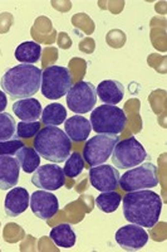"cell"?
<instances>
[{"label": "cell", "mask_w": 167, "mask_h": 252, "mask_svg": "<svg viewBox=\"0 0 167 252\" xmlns=\"http://www.w3.org/2000/svg\"><path fill=\"white\" fill-rule=\"evenodd\" d=\"M92 130L102 135H119L125 131L128 119L126 112L117 106L103 105L91 112Z\"/></svg>", "instance_id": "4"}, {"label": "cell", "mask_w": 167, "mask_h": 252, "mask_svg": "<svg viewBox=\"0 0 167 252\" xmlns=\"http://www.w3.org/2000/svg\"><path fill=\"white\" fill-rule=\"evenodd\" d=\"M111 157L117 169H131L146 160L147 152L135 136H130L116 144Z\"/></svg>", "instance_id": "7"}, {"label": "cell", "mask_w": 167, "mask_h": 252, "mask_svg": "<svg viewBox=\"0 0 167 252\" xmlns=\"http://www.w3.org/2000/svg\"><path fill=\"white\" fill-rule=\"evenodd\" d=\"M119 172L114 166L101 164L89 169V182L101 193L116 190L119 187Z\"/></svg>", "instance_id": "11"}, {"label": "cell", "mask_w": 167, "mask_h": 252, "mask_svg": "<svg viewBox=\"0 0 167 252\" xmlns=\"http://www.w3.org/2000/svg\"><path fill=\"white\" fill-rule=\"evenodd\" d=\"M40 123L39 121H31V123H26L20 121L17 125V131L15 136L18 139H31L39 132Z\"/></svg>", "instance_id": "27"}, {"label": "cell", "mask_w": 167, "mask_h": 252, "mask_svg": "<svg viewBox=\"0 0 167 252\" xmlns=\"http://www.w3.org/2000/svg\"><path fill=\"white\" fill-rule=\"evenodd\" d=\"M42 53L43 56L40 57V60H42V64L44 68H47V67H49L51 64H53L58 58V49L54 48V47H48V48H46L44 51H42Z\"/></svg>", "instance_id": "34"}, {"label": "cell", "mask_w": 167, "mask_h": 252, "mask_svg": "<svg viewBox=\"0 0 167 252\" xmlns=\"http://www.w3.org/2000/svg\"><path fill=\"white\" fill-rule=\"evenodd\" d=\"M123 216L133 224L152 228L157 224L162 211V199L150 189L127 192L122 198Z\"/></svg>", "instance_id": "1"}, {"label": "cell", "mask_w": 167, "mask_h": 252, "mask_svg": "<svg viewBox=\"0 0 167 252\" xmlns=\"http://www.w3.org/2000/svg\"><path fill=\"white\" fill-rule=\"evenodd\" d=\"M42 124L47 126L60 125L67 119V110L62 103L54 102L46 106L42 111Z\"/></svg>", "instance_id": "23"}, {"label": "cell", "mask_w": 167, "mask_h": 252, "mask_svg": "<svg viewBox=\"0 0 167 252\" xmlns=\"http://www.w3.org/2000/svg\"><path fill=\"white\" fill-rule=\"evenodd\" d=\"M29 193L22 187H15L9 190L4 201V209L8 217H18L24 213L29 207Z\"/></svg>", "instance_id": "14"}, {"label": "cell", "mask_w": 167, "mask_h": 252, "mask_svg": "<svg viewBox=\"0 0 167 252\" xmlns=\"http://www.w3.org/2000/svg\"><path fill=\"white\" fill-rule=\"evenodd\" d=\"M76 204H77V201L73 202V203L68 204L64 209L65 218H68L71 222H73V217H77V220H78V222L82 220L83 217H84V211L81 212V209H83L82 204H81V207H76Z\"/></svg>", "instance_id": "33"}, {"label": "cell", "mask_w": 167, "mask_h": 252, "mask_svg": "<svg viewBox=\"0 0 167 252\" xmlns=\"http://www.w3.org/2000/svg\"><path fill=\"white\" fill-rule=\"evenodd\" d=\"M68 69L71 76H73L72 81L76 83L80 82L84 77L85 71H87V62L82 58H73V60L69 61Z\"/></svg>", "instance_id": "29"}, {"label": "cell", "mask_w": 167, "mask_h": 252, "mask_svg": "<svg viewBox=\"0 0 167 252\" xmlns=\"http://www.w3.org/2000/svg\"><path fill=\"white\" fill-rule=\"evenodd\" d=\"M42 57V47L37 42H23L15 49V60L22 64H34Z\"/></svg>", "instance_id": "21"}, {"label": "cell", "mask_w": 167, "mask_h": 252, "mask_svg": "<svg viewBox=\"0 0 167 252\" xmlns=\"http://www.w3.org/2000/svg\"><path fill=\"white\" fill-rule=\"evenodd\" d=\"M73 86L72 76L67 67L49 66L42 72V94L48 100H59Z\"/></svg>", "instance_id": "5"}, {"label": "cell", "mask_w": 167, "mask_h": 252, "mask_svg": "<svg viewBox=\"0 0 167 252\" xmlns=\"http://www.w3.org/2000/svg\"><path fill=\"white\" fill-rule=\"evenodd\" d=\"M126 34L125 32L119 31V29H112L106 35V42L112 48H122L126 43Z\"/></svg>", "instance_id": "31"}, {"label": "cell", "mask_w": 167, "mask_h": 252, "mask_svg": "<svg viewBox=\"0 0 167 252\" xmlns=\"http://www.w3.org/2000/svg\"><path fill=\"white\" fill-rule=\"evenodd\" d=\"M15 157L24 173H28V174L34 173L40 166V155L33 148L23 146L22 149L18 150Z\"/></svg>", "instance_id": "22"}, {"label": "cell", "mask_w": 167, "mask_h": 252, "mask_svg": "<svg viewBox=\"0 0 167 252\" xmlns=\"http://www.w3.org/2000/svg\"><path fill=\"white\" fill-rule=\"evenodd\" d=\"M17 131L15 119L8 112H0V141H6L13 139Z\"/></svg>", "instance_id": "26"}, {"label": "cell", "mask_w": 167, "mask_h": 252, "mask_svg": "<svg viewBox=\"0 0 167 252\" xmlns=\"http://www.w3.org/2000/svg\"><path fill=\"white\" fill-rule=\"evenodd\" d=\"M91 131V123L84 116L76 115L64 121V132L71 139V141L74 143H82L87 140Z\"/></svg>", "instance_id": "16"}, {"label": "cell", "mask_w": 167, "mask_h": 252, "mask_svg": "<svg viewBox=\"0 0 167 252\" xmlns=\"http://www.w3.org/2000/svg\"><path fill=\"white\" fill-rule=\"evenodd\" d=\"M58 44L62 49H68L72 47V39L67 33L64 32H60L59 34H58V39H57Z\"/></svg>", "instance_id": "37"}, {"label": "cell", "mask_w": 167, "mask_h": 252, "mask_svg": "<svg viewBox=\"0 0 167 252\" xmlns=\"http://www.w3.org/2000/svg\"><path fill=\"white\" fill-rule=\"evenodd\" d=\"M20 165L17 158L0 155V189L8 190L17 187L19 182Z\"/></svg>", "instance_id": "15"}, {"label": "cell", "mask_w": 167, "mask_h": 252, "mask_svg": "<svg viewBox=\"0 0 167 252\" xmlns=\"http://www.w3.org/2000/svg\"><path fill=\"white\" fill-rule=\"evenodd\" d=\"M31 183L43 190H58L65 184V175L57 164H46L39 166L31 177Z\"/></svg>", "instance_id": "10"}, {"label": "cell", "mask_w": 167, "mask_h": 252, "mask_svg": "<svg viewBox=\"0 0 167 252\" xmlns=\"http://www.w3.org/2000/svg\"><path fill=\"white\" fill-rule=\"evenodd\" d=\"M85 168V161L83 159L82 155L80 153H73L68 157V159L65 160V165L63 168L65 177H68L69 179H74V178L80 177L81 173Z\"/></svg>", "instance_id": "25"}, {"label": "cell", "mask_w": 167, "mask_h": 252, "mask_svg": "<svg viewBox=\"0 0 167 252\" xmlns=\"http://www.w3.org/2000/svg\"><path fill=\"white\" fill-rule=\"evenodd\" d=\"M49 238L53 241L58 247L71 249L76 245V233L69 223H59L51 229Z\"/></svg>", "instance_id": "20"}, {"label": "cell", "mask_w": 167, "mask_h": 252, "mask_svg": "<svg viewBox=\"0 0 167 252\" xmlns=\"http://www.w3.org/2000/svg\"><path fill=\"white\" fill-rule=\"evenodd\" d=\"M118 141L119 138L117 135L97 134L84 144L83 159L89 166L101 165L110 159Z\"/></svg>", "instance_id": "8"}, {"label": "cell", "mask_w": 167, "mask_h": 252, "mask_svg": "<svg viewBox=\"0 0 167 252\" xmlns=\"http://www.w3.org/2000/svg\"><path fill=\"white\" fill-rule=\"evenodd\" d=\"M78 48H80L81 52H84V53L89 55V53H93L94 49H96V42H94L93 38L87 37L81 42Z\"/></svg>", "instance_id": "36"}, {"label": "cell", "mask_w": 167, "mask_h": 252, "mask_svg": "<svg viewBox=\"0 0 167 252\" xmlns=\"http://www.w3.org/2000/svg\"><path fill=\"white\" fill-rule=\"evenodd\" d=\"M97 97L101 98L106 105H117L122 101L125 96V86L119 81L116 80H105L99 82L96 89Z\"/></svg>", "instance_id": "17"}, {"label": "cell", "mask_w": 167, "mask_h": 252, "mask_svg": "<svg viewBox=\"0 0 167 252\" xmlns=\"http://www.w3.org/2000/svg\"><path fill=\"white\" fill-rule=\"evenodd\" d=\"M42 111L43 109L40 102L37 98L33 97L22 98L13 105V112L15 114V116H18L20 120L26 121V123L38 121Z\"/></svg>", "instance_id": "18"}, {"label": "cell", "mask_w": 167, "mask_h": 252, "mask_svg": "<svg viewBox=\"0 0 167 252\" xmlns=\"http://www.w3.org/2000/svg\"><path fill=\"white\" fill-rule=\"evenodd\" d=\"M30 209L35 217L43 220H49L59 212L58 198L49 190H35L30 197Z\"/></svg>", "instance_id": "12"}, {"label": "cell", "mask_w": 167, "mask_h": 252, "mask_svg": "<svg viewBox=\"0 0 167 252\" xmlns=\"http://www.w3.org/2000/svg\"><path fill=\"white\" fill-rule=\"evenodd\" d=\"M40 68L33 64H19L5 72L0 86L12 100H22L34 96L42 85Z\"/></svg>", "instance_id": "2"}, {"label": "cell", "mask_w": 167, "mask_h": 252, "mask_svg": "<svg viewBox=\"0 0 167 252\" xmlns=\"http://www.w3.org/2000/svg\"><path fill=\"white\" fill-rule=\"evenodd\" d=\"M8 106V97L4 91H0V112H3Z\"/></svg>", "instance_id": "38"}, {"label": "cell", "mask_w": 167, "mask_h": 252, "mask_svg": "<svg viewBox=\"0 0 167 252\" xmlns=\"http://www.w3.org/2000/svg\"><path fill=\"white\" fill-rule=\"evenodd\" d=\"M31 37L34 38L37 42L44 44H52L56 40L57 32L53 29L52 22L46 17L37 18L34 22V26L31 27Z\"/></svg>", "instance_id": "19"}, {"label": "cell", "mask_w": 167, "mask_h": 252, "mask_svg": "<svg viewBox=\"0 0 167 252\" xmlns=\"http://www.w3.org/2000/svg\"><path fill=\"white\" fill-rule=\"evenodd\" d=\"M24 146V143L20 139H10L6 141H0V155H12L17 154L18 150H20Z\"/></svg>", "instance_id": "32"}, {"label": "cell", "mask_w": 167, "mask_h": 252, "mask_svg": "<svg viewBox=\"0 0 167 252\" xmlns=\"http://www.w3.org/2000/svg\"><path fill=\"white\" fill-rule=\"evenodd\" d=\"M121 194L114 190L111 192H103L96 198V204L102 212L105 213H113L121 204Z\"/></svg>", "instance_id": "24"}, {"label": "cell", "mask_w": 167, "mask_h": 252, "mask_svg": "<svg viewBox=\"0 0 167 252\" xmlns=\"http://www.w3.org/2000/svg\"><path fill=\"white\" fill-rule=\"evenodd\" d=\"M159 184V172L157 166L148 163L131 168L130 170L119 177V186L125 192H135L141 189H151Z\"/></svg>", "instance_id": "6"}, {"label": "cell", "mask_w": 167, "mask_h": 252, "mask_svg": "<svg viewBox=\"0 0 167 252\" xmlns=\"http://www.w3.org/2000/svg\"><path fill=\"white\" fill-rule=\"evenodd\" d=\"M72 24H73L76 28L83 31L87 35H91L94 32V22L88 17L85 13H78V14L73 15L72 18Z\"/></svg>", "instance_id": "30"}, {"label": "cell", "mask_w": 167, "mask_h": 252, "mask_svg": "<svg viewBox=\"0 0 167 252\" xmlns=\"http://www.w3.org/2000/svg\"><path fill=\"white\" fill-rule=\"evenodd\" d=\"M3 237L5 242L8 244H17L20 240H23L26 237V232L24 229L17 223H8L4 227Z\"/></svg>", "instance_id": "28"}, {"label": "cell", "mask_w": 167, "mask_h": 252, "mask_svg": "<svg viewBox=\"0 0 167 252\" xmlns=\"http://www.w3.org/2000/svg\"><path fill=\"white\" fill-rule=\"evenodd\" d=\"M33 146L43 159L58 164L67 160L71 155L72 141L57 126H46L34 136Z\"/></svg>", "instance_id": "3"}, {"label": "cell", "mask_w": 167, "mask_h": 252, "mask_svg": "<svg viewBox=\"0 0 167 252\" xmlns=\"http://www.w3.org/2000/svg\"><path fill=\"white\" fill-rule=\"evenodd\" d=\"M13 23H14V17L12 13H1L0 14V34L8 33Z\"/></svg>", "instance_id": "35"}, {"label": "cell", "mask_w": 167, "mask_h": 252, "mask_svg": "<svg viewBox=\"0 0 167 252\" xmlns=\"http://www.w3.org/2000/svg\"><path fill=\"white\" fill-rule=\"evenodd\" d=\"M65 101L69 110L76 114L83 115L91 112L97 103L96 87L91 82L80 81L74 83L71 90L67 92Z\"/></svg>", "instance_id": "9"}, {"label": "cell", "mask_w": 167, "mask_h": 252, "mask_svg": "<svg viewBox=\"0 0 167 252\" xmlns=\"http://www.w3.org/2000/svg\"><path fill=\"white\" fill-rule=\"evenodd\" d=\"M116 242L125 251H137L146 246L148 242V233L139 224H127L116 232Z\"/></svg>", "instance_id": "13"}]
</instances>
